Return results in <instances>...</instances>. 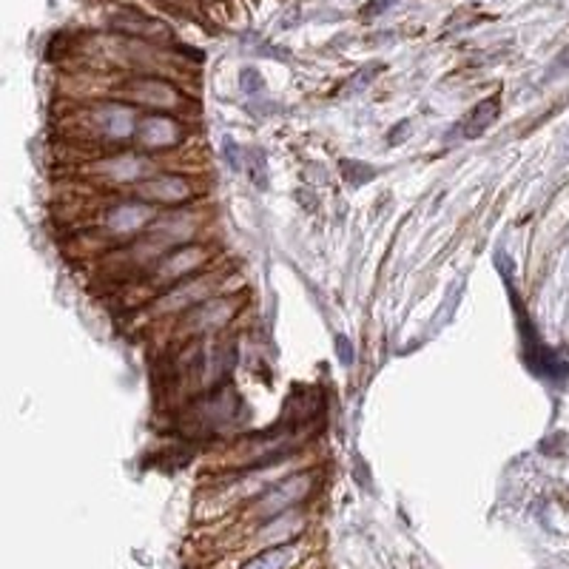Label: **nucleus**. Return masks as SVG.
<instances>
[{"mask_svg": "<svg viewBox=\"0 0 569 569\" xmlns=\"http://www.w3.org/2000/svg\"><path fill=\"white\" fill-rule=\"evenodd\" d=\"M194 233H197V217H194V213H171V217H163L160 223H154L148 228L140 245L134 248V253H140L137 262H146V260L160 262L168 251L188 245Z\"/></svg>", "mask_w": 569, "mask_h": 569, "instance_id": "obj_1", "label": "nucleus"}, {"mask_svg": "<svg viewBox=\"0 0 569 569\" xmlns=\"http://www.w3.org/2000/svg\"><path fill=\"white\" fill-rule=\"evenodd\" d=\"M313 481H317L313 473H293V476L277 481L251 504V518L265 524L282 513H290L293 507H299L313 493Z\"/></svg>", "mask_w": 569, "mask_h": 569, "instance_id": "obj_2", "label": "nucleus"}, {"mask_svg": "<svg viewBox=\"0 0 569 569\" xmlns=\"http://www.w3.org/2000/svg\"><path fill=\"white\" fill-rule=\"evenodd\" d=\"M143 117H137V109L128 103H103L91 109V126L106 143H123L128 137H137V126Z\"/></svg>", "mask_w": 569, "mask_h": 569, "instance_id": "obj_3", "label": "nucleus"}, {"mask_svg": "<svg viewBox=\"0 0 569 569\" xmlns=\"http://www.w3.org/2000/svg\"><path fill=\"white\" fill-rule=\"evenodd\" d=\"M208 262V251L203 245H183V248H174L168 251L166 257L154 265V282L156 285H180L185 282L191 273H197L203 265Z\"/></svg>", "mask_w": 569, "mask_h": 569, "instance_id": "obj_4", "label": "nucleus"}, {"mask_svg": "<svg viewBox=\"0 0 569 569\" xmlns=\"http://www.w3.org/2000/svg\"><path fill=\"white\" fill-rule=\"evenodd\" d=\"M134 191L148 205H180L194 197V185L176 174H151Z\"/></svg>", "mask_w": 569, "mask_h": 569, "instance_id": "obj_5", "label": "nucleus"}, {"mask_svg": "<svg viewBox=\"0 0 569 569\" xmlns=\"http://www.w3.org/2000/svg\"><path fill=\"white\" fill-rule=\"evenodd\" d=\"M134 140L146 151H166V148L180 146L183 126L168 114H148L140 120V126H137Z\"/></svg>", "mask_w": 569, "mask_h": 569, "instance_id": "obj_6", "label": "nucleus"}, {"mask_svg": "<svg viewBox=\"0 0 569 569\" xmlns=\"http://www.w3.org/2000/svg\"><path fill=\"white\" fill-rule=\"evenodd\" d=\"M91 171L97 176H103L111 185H126V183L140 185L143 180H148L146 174L151 171V160H146L140 154H117V156H109V160L94 163Z\"/></svg>", "mask_w": 569, "mask_h": 569, "instance_id": "obj_7", "label": "nucleus"}, {"mask_svg": "<svg viewBox=\"0 0 569 569\" xmlns=\"http://www.w3.org/2000/svg\"><path fill=\"white\" fill-rule=\"evenodd\" d=\"M233 310H237V302L225 299V297H213L205 299L203 305L191 308L183 313V327L188 333H211V330H220L223 325H228V319L233 317Z\"/></svg>", "mask_w": 569, "mask_h": 569, "instance_id": "obj_8", "label": "nucleus"}, {"mask_svg": "<svg viewBox=\"0 0 569 569\" xmlns=\"http://www.w3.org/2000/svg\"><path fill=\"white\" fill-rule=\"evenodd\" d=\"M302 526H305V513H302V509H290V513H282L277 518L260 524L257 536H253L257 553H262V549H270V546L293 544V538L302 533Z\"/></svg>", "mask_w": 569, "mask_h": 569, "instance_id": "obj_9", "label": "nucleus"}, {"mask_svg": "<svg viewBox=\"0 0 569 569\" xmlns=\"http://www.w3.org/2000/svg\"><path fill=\"white\" fill-rule=\"evenodd\" d=\"M126 94L131 100L154 106V109H176L180 106V91L160 77H131L126 83Z\"/></svg>", "mask_w": 569, "mask_h": 569, "instance_id": "obj_10", "label": "nucleus"}, {"mask_svg": "<svg viewBox=\"0 0 569 569\" xmlns=\"http://www.w3.org/2000/svg\"><path fill=\"white\" fill-rule=\"evenodd\" d=\"M151 220H154V208L143 200L140 203H120V205H111L106 211V228L111 233H120V237L143 231Z\"/></svg>", "mask_w": 569, "mask_h": 569, "instance_id": "obj_11", "label": "nucleus"}, {"mask_svg": "<svg viewBox=\"0 0 569 569\" xmlns=\"http://www.w3.org/2000/svg\"><path fill=\"white\" fill-rule=\"evenodd\" d=\"M213 290V280H185L174 285L166 297L156 299V310L171 313V310H191L205 302V297Z\"/></svg>", "mask_w": 569, "mask_h": 569, "instance_id": "obj_12", "label": "nucleus"}, {"mask_svg": "<svg viewBox=\"0 0 569 569\" xmlns=\"http://www.w3.org/2000/svg\"><path fill=\"white\" fill-rule=\"evenodd\" d=\"M237 407H240V399L233 396V390H220V394L208 396L200 404V413L197 416L208 427H223V424L233 422V416H237Z\"/></svg>", "mask_w": 569, "mask_h": 569, "instance_id": "obj_13", "label": "nucleus"}, {"mask_svg": "<svg viewBox=\"0 0 569 569\" xmlns=\"http://www.w3.org/2000/svg\"><path fill=\"white\" fill-rule=\"evenodd\" d=\"M299 564V546L297 544H282L262 549L253 558H248L240 569H293Z\"/></svg>", "mask_w": 569, "mask_h": 569, "instance_id": "obj_14", "label": "nucleus"}, {"mask_svg": "<svg viewBox=\"0 0 569 569\" xmlns=\"http://www.w3.org/2000/svg\"><path fill=\"white\" fill-rule=\"evenodd\" d=\"M498 111H501V97H487V100H481L473 111L467 114V120L461 126V134L467 137V140H473V137L484 134L489 126L496 123Z\"/></svg>", "mask_w": 569, "mask_h": 569, "instance_id": "obj_15", "label": "nucleus"}, {"mask_svg": "<svg viewBox=\"0 0 569 569\" xmlns=\"http://www.w3.org/2000/svg\"><path fill=\"white\" fill-rule=\"evenodd\" d=\"M339 168H342L345 183H350V185H365L376 176V168L370 163H362V160H342Z\"/></svg>", "mask_w": 569, "mask_h": 569, "instance_id": "obj_16", "label": "nucleus"}, {"mask_svg": "<svg viewBox=\"0 0 569 569\" xmlns=\"http://www.w3.org/2000/svg\"><path fill=\"white\" fill-rule=\"evenodd\" d=\"M248 176L251 183L257 185L260 191L268 188V156L262 148H251L248 151Z\"/></svg>", "mask_w": 569, "mask_h": 569, "instance_id": "obj_17", "label": "nucleus"}, {"mask_svg": "<svg viewBox=\"0 0 569 569\" xmlns=\"http://www.w3.org/2000/svg\"><path fill=\"white\" fill-rule=\"evenodd\" d=\"M223 160L228 163L231 171H240L242 168V151H240V146H237V140H233V137H225V140H223Z\"/></svg>", "mask_w": 569, "mask_h": 569, "instance_id": "obj_18", "label": "nucleus"}, {"mask_svg": "<svg viewBox=\"0 0 569 569\" xmlns=\"http://www.w3.org/2000/svg\"><path fill=\"white\" fill-rule=\"evenodd\" d=\"M260 89H262V77H260V71L245 69V71H242V91H245V94H257Z\"/></svg>", "mask_w": 569, "mask_h": 569, "instance_id": "obj_19", "label": "nucleus"}, {"mask_svg": "<svg viewBox=\"0 0 569 569\" xmlns=\"http://www.w3.org/2000/svg\"><path fill=\"white\" fill-rule=\"evenodd\" d=\"M337 356L345 367L353 365V347H350V339L347 337H337Z\"/></svg>", "mask_w": 569, "mask_h": 569, "instance_id": "obj_20", "label": "nucleus"}, {"mask_svg": "<svg viewBox=\"0 0 569 569\" xmlns=\"http://www.w3.org/2000/svg\"><path fill=\"white\" fill-rule=\"evenodd\" d=\"M564 71H569V49H564L561 54H558V61L549 66V77H558V74H564Z\"/></svg>", "mask_w": 569, "mask_h": 569, "instance_id": "obj_21", "label": "nucleus"}, {"mask_svg": "<svg viewBox=\"0 0 569 569\" xmlns=\"http://www.w3.org/2000/svg\"><path fill=\"white\" fill-rule=\"evenodd\" d=\"M407 128H410V123H402V126H396L394 131L387 134V143H390V146H399V137H402Z\"/></svg>", "mask_w": 569, "mask_h": 569, "instance_id": "obj_22", "label": "nucleus"}]
</instances>
